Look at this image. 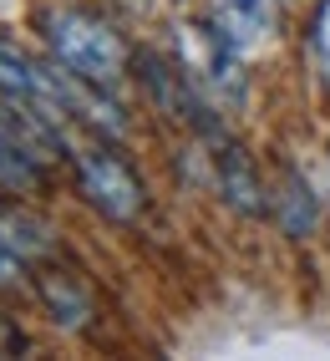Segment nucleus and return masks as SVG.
Segmentation results:
<instances>
[{"label": "nucleus", "mask_w": 330, "mask_h": 361, "mask_svg": "<svg viewBox=\"0 0 330 361\" xmlns=\"http://www.w3.org/2000/svg\"><path fill=\"white\" fill-rule=\"evenodd\" d=\"M41 36L51 46V61H61L66 71L112 87L117 77L127 71V46L107 20L87 16V11H46L41 16Z\"/></svg>", "instance_id": "1"}, {"label": "nucleus", "mask_w": 330, "mask_h": 361, "mask_svg": "<svg viewBox=\"0 0 330 361\" xmlns=\"http://www.w3.org/2000/svg\"><path fill=\"white\" fill-rule=\"evenodd\" d=\"M77 183L87 204L102 214V219H117V224H132L137 214L148 209V194L137 173L117 158L112 148H77Z\"/></svg>", "instance_id": "2"}, {"label": "nucleus", "mask_w": 330, "mask_h": 361, "mask_svg": "<svg viewBox=\"0 0 330 361\" xmlns=\"http://www.w3.org/2000/svg\"><path fill=\"white\" fill-rule=\"evenodd\" d=\"M274 20H279V0H214L208 31H214L234 56H244L259 41H269Z\"/></svg>", "instance_id": "3"}, {"label": "nucleus", "mask_w": 330, "mask_h": 361, "mask_svg": "<svg viewBox=\"0 0 330 361\" xmlns=\"http://www.w3.org/2000/svg\"><path fill=\"white\" fill-rule=\"evenodd\" d=\"M214 168H219V188H224V199H229L234 209H239V214H265V178H259L254 158L239 148V142L219 137Z\"/></svg>", "instance_id": "4"}, {"label": "nucleus", "mask_w": 330, "mask_h": 361, "mask_svg": "<svg viewBox=\"0 0 330 361\" xmlns=\"http://www.w3.org/2000/svg\"><path fill=\"white\" fill-rule=\"evenodd\" d=\"M36 290L46 300V310H51V321L61 331H87L91 326V295L77 285V275H66V270H46L36 280Z\"/></svg>", "instance_id": "5"}, {"label": "nucleus", "mask_w": 330, "mask_h": 361, "mask_svg": "<svg viewBox=\"0 0 330 361\" xmlns=\"http://www.w3.org/2000/svg\"><path fill=\"white\" fill-rule=\"evenodd\" d=\"M0 239H6L15 255H26V259L51 255V229H46L36 214H26V209H6L0 214Z\"/></svg>", "instance_id": "6"}, {"label": "nucleus", "mask_w": 330, "mask_h": 361, "mask_svg": "<svg viewBox=\"0 0 330 361\" xmlns=\"http://www.w3.org/2000/svg\"><path fill=\"white\" fill-rule=\"evenodd\" d=\"M285 204H290V214H285V234H305L315 224V204H310V188H305L300 178H290V188H285Z\"/></svg>", "instance_id": "7"}, {"label": "nucleus", "mask_w": 330, "mask_h": 361, "mask_svg": "<svg viewBox=\"0 0 330 361\" xmlns=\"http://www.w3.org/2000/svg\"><path fill=\"white\" fill-rule=\"evenodd\" d=\"M310 51H315V71H320V82L330 87V0H320V11H315Z\"/></svg>", "instance_id": "8"}, {"label": "nucleus", "mask_w": 330, "mask_h": 361, "mask_svg": "<svg viewBox=\"0 0 330 361\" xmlns=\"http://www.w3.org/2000/svg\"><path fill=\"white\" fill-rule=\"evenodd\" d=\"M26 255H15L6 239H0V285H15V280H26Z\"/></svg>", "instance_id": "9"}, {"label": "nucleus", "mask_w": 330, "mask_h": 361, "mask_svg": "<svg viewBox=\"0 0 330 361\" xmlns=\"http://www.w3.org/2000/svg\"><path fill=\"white\" fill-rule=\"evenodd\" d=\"M6 351H15V331H11L6 321H0V356H6Z\"/></svg>", "instance_id": "10"}, {"label": "nucleus", "mask_w": 330, "mask_h": 361, "mask_svg": "<svg viewBox=\"0 0 330 361\" xmlns=\"http://www.w3.org/2000/svg\"><path fill=\"white\" fill-rule=\"evenodd\" d=\"M0 194H15V188H11V183H6V178H0Z\"/></svg>", "instance_id": "11"}, {"label": "nucleus", "mask_w": 330, "mask_h": 361, "mask_svg": "<svg viewBox=\"0 0 330 361\" xmlns=\"http://www.w3.org/2000/svg\"><path fill=\"white\" fill-rule=\"evenodd\" d=\"M122 6H148V0H122Z\"/></svg>", "instance_id": "12"}]
</instances>
